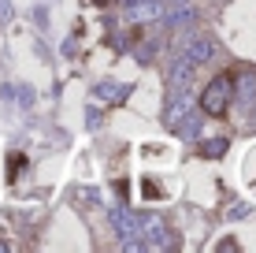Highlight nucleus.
Wrapping results in <instances>:
<instances>
[{
  "label": "nucleus",
  "mask_w": 256,
  "mask_h": 253,
  "mask_svg": "<svg viewBox=\"0 0 256 253\" xmlns=\"http://www.w3.org/2000/svg\"><path fill=\"white\" fill-rule=\"evenodd\" d=\"M112 223H116V231L122 234V238L130 242V246H138V234H141V216H134V212H126V208H119V212H112Z\"/></svg>",
  "instance_id": "f03ea898"
},
{
  "label": "nucleus",
  "mask_w": 256,
  "mask_h": 253,
  "mask_svg": "<svg viewBox=\"0 0 256 253\" xmlns=\"http://www.w3.org/2000/svg\"><path fill=\"white\" fill-rule=\"evenodd\" d=\"M100 97H126V86H122V90H112V86H100Z\"/></svg>",
  "instance_id": "39448f33"
},
{
  "label": "nucleus",
  "mask_w": 256,
  "mask_h": 253,
  "mask_svg": "<svg viewBox=\"0 0 256 253\" xmlns=\"http://www.w3.org/2000/svg\"><path fill=\"white\" fill-rule=\"evenodd\" d=\"M230 97H234V71H223L204 86V93H200V112L212 116V119H223L226 108H230Z\"/></svg>",
  "instance_id": "f257e3e1"
},
{
  "label": "nucleus",
  "mask_w": 256,
  "mask_h": 253,
  "mask_svg": "<svg viewBox=\"0 0 256 253\" xmlns=\"http://www.w3.org/2000/svg\"><path fill=\"white\" fill-rule=\"evenodd\" d=\"M223 145H226V142H212V145H208V156H219V153H223Z\"/></svg>",
  "instance_id": "423d86ee"
},
{
  "label": "nucleus",
  "mask_w": 256,
  "mask_h": 253,
  "mask_svg": "<svg viewBox=\"0 0 256 253\" xmlns=\"http://www.w3.org/2000/svg\"><path fill=\"white\" fill-rule=\"evenodd\" d=\"M126 15H130L134 23H141V19H156V15H160V4H156V0H130Z\"/></svg>",
  "instance_id": "20e7f679"
},
{
  "label": "nucleus",
  "mask_w": 256,
  "mask_h": 253,
  "mask_svg": "<svg viewBox=\"0 0 256 253\" xmlns=\"http://www.w3.org/2000/svg\"><path fill=\"white\" fill-rule=\"evenodd\" d=\"M212 49H216V45H212L208 38H197L186 52H182V71H193L197 64H204V60L212 56Z\"/></svg>",
  "instance_id": "7ed1b4c3"
}]
</instances>
